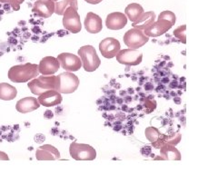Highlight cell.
Instances as JSON below:
<instances>
[{"instance_id":"cell-1","label":"cell","mask_w":218,"mask_h":184,"mask_svg":"<svg viewBox=\"0 0 218 184\" xmlns=\"http://www.w3.org/2000/svg\"><path fill=\"white\" fill-rule=\"evenodd\" d=\"M39 74L38 64L27 63L12 66L8 70V76L13 83H27L30 80L37 77Z\"/></svg>"},{"instance_id":"cell-2","label":"cell","mask_w":218,"mask_h":184,"mask_svg":"<svg viewBox=\"0 0 218 184\" xmlns=\"http://www.w3.org/2000/svg\"><path fill=\"white\" fill-rule=\"evenodd\" d=\"M78 56L82 62V67L86 72H95L101 64V60L93 45H87L78 49Z\"/></svg>"},{"instance_id":"cell-3","label":"cell","mask_w":218,"mask_h":184,"mask_svg":"<svg viewBox=\"0 0 218 184\" xmlns=\"http://www.w3.org/2000/svg\"><path fill=\"white\" fill-rule=\"evenodd\" d=\"M27 87L35 95H40L48 90H56V75H40L27 83Z\"/></svg>"},{"instance_id":"cell-4","label":"cell","mask_w":218,"mask_h":184,"mask_svg":"<svg viewBox=\"0 0 218 184\" xmlns=\"http://www.w3.org/2000/svg\"><path fill=\"white\" fill-rule=\"evenodd\" d=\"M78 86L79 79L72 72H65L56 76V91L60 94H73Z\"/></svg>"},{"instance_id":"cell-5","label":"cell","mask_w":218,"mask_h":184,"mask_svg":"<svg viewBox=\"0 0 218 184\" xmlns=\"http://www.w3.org/2000/svg\"><path fill=\"white\" fill-rule=\"evenodd\" d=\"M69 153L76 161H94L96 158V151L93 146L77 142L70 144Z\"/></svg>"},{"instance_id":"cell-6","label":"cell","mask_w":218,"mask_h":184,"mask_svg":"<svg viewBox=\"0 0 218 184\" xmlns=\"http://www.w3.org/2000/svg\"><path fill=\"white\" fill-rule=\"evenodd\" d=\"M63 26L66 30L73 34H77L81 31L82 24L77 10L72 7L66 8L63 14Z\"/></svg>"},{"instance_id":"cell-7","label":"cell","mask_w":218,"mask_h":184,"mask_svg":"<svg viewBox=\"0 0 218 184\" xmlns=\"http://www.w3.org/2000/svg\"><path fill=\"white\" fill-rule=\"evenodd\" d=\"M125 45L130 49H138L149 41V37L145 36L142 30L132 28L128 30L123 37Z\"/></svg>"},{"instance_id":"cell-8","label":"cell","mask_w":218,"mask_h":184,"mask_svg":"<svg viewBox=\"0 0 218 184\" xmlns=\"http://www.w3.org/2000/svg\"><path fill=\"white\" fill-rule=\"evenodd\" d=\"M116 61L124 65L135 66L141 64L143 60V53L139 52L138 49H123L115 55Z\"/></svg>"},{"instance_id":"cell-9","label":"cell","mask_w":218,"mask_h":184,"mask_svg":"<svg viewBox=\"0 0 218 184\" xmlns=\"http://www.w3.org/2000/svg\"><path fill=\"white\" fill-rule=\"evenodd\" d=\"M56 58L60 63V67L66 72H77L82 67L81 59L74 54L62 53L58 55Z\"/></svg>"},{"instance_id":"cell-10","label":"cell","mask_w":218,"mask_h":184,"mask_svg":"<svg viewBox=\"0 0 218 184\" xmlns=\"http://www.w3.org/2000/svg\"><path fill=\"white\" fill-rule=\"evenodd\" d=\"M120 42L113 37H106L103 39L99 44V50L105 58L111 59L115 57L117 53L120 51Z\"/></svg>"},{"instance_id":"cell-11","label":"cell","mask_w":218,"mask_h":184,"mask_svg":"<svg viewBox=\"0 0 218 184\" xmlns=\"http://www.w3.org/2000/svg\"><path fill=\"white\" fill-rule=\"evenodd\" d=\"M174 25L166 19H157L148 28L144 30V34L148 37H158L170 30Z\"/></svg>"},{"instance_id":"cell-12","label":"cell","mask_w":218,"mask_h":184,"mask_svg":"<svg viewBox=\"0 0 218 184\" xmlns=\"http://www.w3.org/2000/svg\"><path fill=\"white\" fill-rule=\"evenodd\" d=\"M32 12L39 17L48 18L55 13V2L53 0H36Z\"/></svg>"},{"instance_id":"cell-13","label":"cell","mask_w":218,"mask_h":184,"mask_svg":"<svg viewBox=\"0 0 218 184\" xmlns=\"http://www.w3.org/2000/svg\"><path fill=\"white\" fill-rule=\"evenodd\" d=\"M60 69V63L54 56H46L38 64V72L42 75H52Z\"/></svg>"},{"instance_id":"cell-14","label":"cell","mask_w":218,"mask_h":184,"mask_svg":"<svg viewBox=\"0 0 218 184\" xmlns=\"http://www.w3.org/2000/svg\"><path fill=\"white\" fill-rule=\"evenodd\" d=\"M62 95L56 90H48L38 95L37 101L40 105L45 107H53L62 103Z\"/></svg>"},{"instance_id":"cell-15","label":"cell","mask_w":218,"mask_h":184,"mask_svg":"<svg viewBox=\"0 0 218 184\" xmlns=\"http://www.w3.org/2000/svg\"><path fill=\"white\" fill-rule=\"evenodd\" d=\"M36 158L37 161H56L60 159V152L55 146L44 144L36 149Z\"/></svg>"},{"instance_id":"cell-16","label":"cell","mask_w":218,"mask_h":184,"mask_svg":"<svg viewBox=\"0 0 218 184\" xmlns=\"http://www.w3.org/2000/svg\"><path fill=\"white\" fill-rule=\"evenodd\" d=\"M127 24V17L124 13L113 12L110 13L106 19V26L109 30H121Z\"/></svg>"},{"instance_id":"cell-17","label":"cell","mask_w":218,"mask_h":184,"mask_svg":"<svg viewBox=\"0 0 218 184\" xmlns=\"http://www.w3.org/2000/svg\"><path fill=\"white\" fill-rule=\"evenodd\" d=\"M84 25L86 30L90 34H97L103 29L102 18L93 12H88L87 14Z\"/></svg>"},{"instance_id":"cell-18","label":"cell","mask_w":218,"mask_h":184,"mask_svg":"<svg viewBox=\"0 0 218 184\" xmlns=\"http://www.w3.org/2000/svg\"><path fill=\"white\" fill-rule=\"evenodd\" d=\"M160 156L156 157V160L163 161H180V151L175 148V145L170 143H165L160 148Z\"/></svg>"},{"instance_id":"cell-19","label":"cell","mask_w":218,"mask_h":184,"mask_svg":"<svg viewBox=\"0 0 218 184\" xmlns=\"http://www.w3.org/2000/svg\"><path fill=\"white\" fill-rule=\"evenodd\" d=\"M40 106V104L38 103L37 99L35 97H25L20 99L17 104L16 109L20 114H27L36 111Z\"/></svg>"},{"instance_id":"cell-20","label":"cell","mask_w":218,"mask_h":184,"mask_svg":"<svg viewBox=\"0 0 218 184\" xmlns=\"http://www.w3.org/2000/svg\"><path fill=\"white\" fill-rule=\"evenodd\" d=\"M156 16L155 12L153 11L144 12L142 16L134 23H132V27L134 28H137L139 30L144 31L147 28H148L150 26H152L153 23L156 21Z\"/></svg>"},{"instance_id":"cell-21","label":"cell","mask_w":218,"mask_h":184,"mask_svg":"<svg viewBox=\"0 0 218 184\" xmlns=\"http://www.w3.org/2000/svg\"><path fill=\"white\" fill-rule=\"evenodd\" d=\"M17 90L13 85L8 83H0V100L11 101L17 97Z\"/></svg>"},{"instance_id":"cell-22","label":"cell","mask_w":218,"mask_h":184,"mask_svg":"<svg viewBox=\"0 0 218 184\" xmlns=\"http://www.w3.org/2000/svg\"><path fill=\"white\" fill-rule=\"evenodd\" d=\"M144 12L143 7L137 3H131L125 8V15L132 23H134Z\"/></svg>"},{"instance_id":"cell-23","label":"cell","mask_w":218,"mask_h":184,"mask_svg":"<svg viewBox=\"0 0 218 184\" xmlns=\"http://www.w3.org/2000/svg\"><path fill=\"white\" fill-rule=\"evenodd\" d=\"M67 6H70L76 10H78L77 0H61V1L55 2V13L58 16H63Z\"/></svg>"},{"instance_id":"cell-24","label":"cell","mask_w":218,"mask_h":184,"mask_svg":"<svg viewBox=\"0 0 218 184\" xmlns=\"http://www.w3.org/2000/svg\"><path fill=\"white\" fill-rule=\"evenodd\" d=\"M144 135L150 142L153 143L158 140V138L160 136V132L156 127H147L144 130Z\"/></svg>"},{"instance_id":"cell-25","label":"cell","mask_w":218,"mask_h":184,"mask_svg":"<svg viewBox=\"0 0 218 184\" xmlns=\"http://www.w3.org/2000/svg\"><path fill=\"white\" fill-rule=\"evenodd\" d=\"M185 30H186V26L183 25L177 27L175 30H174L173 34L175 37H176L180 42L183 44H186V36H185Z\"/></svg>"},{"instance_id":"cell-26","label":"cell","mask_w":218,"mask_h":184,"mask_svg":"<svg viewBox=\"0 0 218 184\" xmlns=\"http://www.w3.org/2000/svg\"><path fill=\"white\" fill-rule=\"evenodd\" d=\"M157 19H166V20L171 22L175 26V21H176V17H175L174 12L166 10V11H163L159 14V16L157 17Z\"/></svg>"},{"instance_id":"cell-27","label":"cell","mask_w":218,"mask_h":184,"mask_svg":"<svg viewBox=\"0 0 218 184\" xmlns=\"http://www.w3.org/2000/svg\"><path fill=\"white\" fill-rule=\"evenodd\" d=\"M0 2L8 4L12 7L14 10L18 11L20 9V6L25 2V0H0Z\"/></svg>"},{"instance_id":"cell-28","label":"cell","mask_w":218,"mask_h":184,"mask_svg":"<svg viewBox=\"0 0 218 184\" xmlns=\"http://www.w3.org/2000/svg\"><path fill=\"white\" fill-rule=\"evenodd\" d=\"M0 161H9L8 156L4 151H0Z\"/></svg>"},{"instance_id":"cell-29","label":"cell","mask_w":218,"mask_h":184,"mask_svg":"<svg viewBox=\"0 0 218 184\" xmlns=\"http://www.w3.org/2000/svg\"><path fill=\"white\" fill-rule=\"evenodd\" d=\"M85 1L88 4H91V5H97V4L101 3L103 0H85Z\"/></svg>"},{"instance_id":"cell-30","label":"cell","mask_w":218,"mask_h":184,"mask_svg":"<svg viewBox=\"0 0 218 184\" xmlns=\"http://www.w3.org/2000/svg\"><path fill=\"white\" fill-rule=\"evenodd\" d=\"M174 102H175V104H181V99H180V98H175V99H174Z\"/></svg>"},{"instance_id":"cell-31","label":"cell","mask_w":218,"mask_h":184,"mask_svg":"<svg viewBox=\"0 0 218 184\" xmlns=\"http://www.w3.org/2000/svg\"><path fill=\"white\" fill-rule=\"evenodd\" d=\"M54 2H56V1H59V0H53Z\"/></svg>"}]
</instances>
